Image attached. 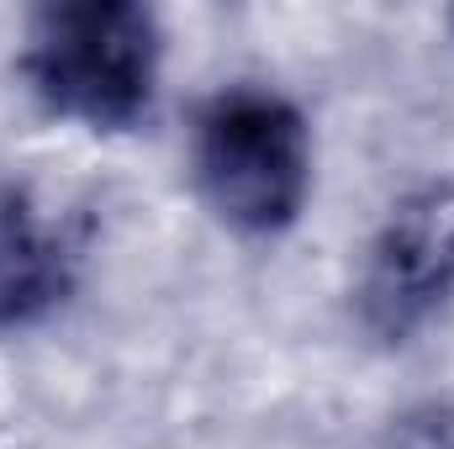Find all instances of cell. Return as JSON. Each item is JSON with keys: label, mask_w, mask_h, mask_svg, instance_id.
<instances>
[{"label": "cell", "mask_w": 454, "mask_h": 449, "mask_svg": "<svg viewBox=\"0 0 454 449\" xmlns=\"http://www.w3.org/2000/svg\"><path fill=\"white\" fill-rule=\"evenodd\" d=\"M402 449H454V423L444 413H428V418H412Z\"/></svg>", "instance_id": "obj_5"}, {"label": "cell", "mask_w": 454, "mask_h": 449, "mask_svg": "<svg viewBox=\"0 0 454 449\" xmlns=\"http://www.w3.org/2000/svg\"><path fill=\"white\" fill-rule=\"evenodd\" d=\"M191 164L227 227L270 238L296 223L312 196V127L286 96L232 85L196 116Z\"/></svg>", "instance_id": "obj_2"}, {"label": "cell", "mask_w": 454, "mask_h": 449, "mask_svg": "<svg viewBox=\"0 0 454 449\" xmlns=\"http://www.w3.org/2000/svg\"><path fill=\"white\" fill-rule=\"evenodd\" d=\"M159 16L132 0L43 5L27 27V85L64 122L121 132L153 106L159 91Z\"/></svg>", "instance_id": "obj_1"}, {"label": "cell", "mask_w": 454, "mask_h": 449, "mask_svg": "<svg viewBox=\"0 0 454 449\" xmlns=\"http://www.w3.org/2000/svg\"><path fill=\"white\" fill-rule=\"evenodd\" d=\"M454 296V175L412 185L375 227L359 280L354 318L375 343L418 338Z\"/></svg>", "instance_id": "obj_3"}, {"label": "cell", "mask_w": 454, "mask_h": 449, "mask_svg": "<svg viewBox=\"0 0 454 449\" xmlns=\"http://www.w3.org/2000/svg\"><path fill=\"white\" fill-rule=\"evenodd\" d=\"M74 243L27 185H0V328H27L69 296Z\"/></svg>", "instance_id": "obj_4"}]
</instances>
